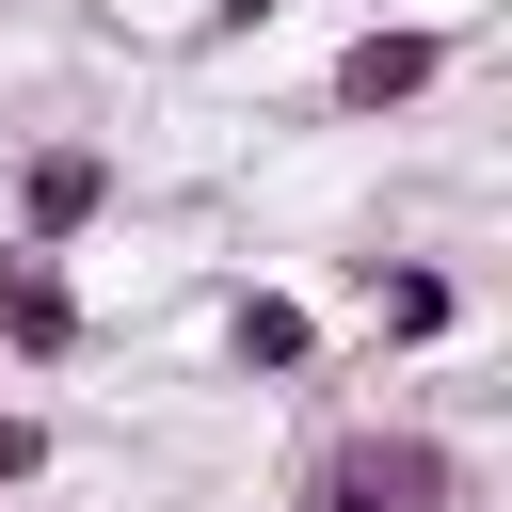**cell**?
Returning a JSON list of instances; mask_svg holds the SVG:
<instances>
[{"label": "cell", "mask_w": 512, "mask_h": 512, "mask_svg": "<svg viewBox=\"0 0 512 512\" xmlns=\"http://www.w3.org/2000/svg\"><path fill=\"white\" fill-rule=\"evenodd\" d=\"M96 224H112V144H80V128H64V144H32V160H16V224H0V240L80 256Z\"/></svg>", "instance_id": "obj_2"}, {"label": "cell", "mask_w": 512, "mask_h": 512, "mask_svg": "<svg viewBox=\"0 0 512 512\" xmlns=\"http://www.w3.org/2000/svg\"><path fill=\"white\" fill-rule=\"evenodd\" d=\"M288 0H208V48H240V32H272Z\"/></svg>", "instance_id": "obj_8"}, {"label": "cell", "mask_w": 512, "mask_h": 512, "mask_svg": "<svg viewBox=\"0 0 512 512\" xmlns=\"http://www.w3.org/2000/svg\"><path fill=\"white\" fill-rule=\"evenodd\" d=\"M368 320H384V336H400V352H432V336H448V320H464V288H448V272H432V256H400V272H384V256H368Z\"/></svg>", "instance_id": "obj_6"}, {"label": "cell", "mask_w": 512, "mask_h": 512, "mask_svg": "<svg viewBox=\"0 0 512 512\" xmlns=\"http://www.w3.org/2000/svg\"><path fill=\"white\" fill-rule=\"evenodd\" d=\"M448 64H464V32H448V16H384V32H352V48H336V80H320V96H336V112H416Z\"/></svg>", "instance_id": "obj_3"}, {"label": "cell", "mask_w": 512, "mask_h": 512, "mask_svg": "<svg viewBox=\"0 0 512 512\" xmlns=\"http://www.w3.org/2000/svg\"><path fill=\"white\" fill-rule=\"evenodd\" d=\"M80 336H96V320H80V272L32 256V240H0V352H16V368H80Z\"/></svg>", "instance_id": "obj_4"}, {"label": "cell", "mask_w": 512, "mask_h": 512, "mask_svg": "<svg viewBox=\"0 0 512 512\" xmlns=\"http://www.w3.org/2000/svg\"><path fill=\"white\" fill-rule=\"evenodd\" d=\"M448 496H464V464L432 432H336L304 464V512H448Z\"/></svg>", "instance_id": "obj_1"}, {"label": "cell", "mask_w": 512, "mask_h": 512, "mask_svg": "<svg viewBox=\"0 0 512 512\" xmlns=\"http://www.w3.org/2000/svg\"><path fill=\"white\" fill-rule=\"evenodd\" d=\"M48 448H64V432H48L32 400H0V496H32V480H48Z\"/></svg>", "instance_id": "obj_7"}, {"label": "cell", "mask_w": 512, "mask_h": 512, "mask_svg": "<svg viewBox=\"0 0 512 512\" xmlns=\"http://www.w3.org/2000/svg\"><path fill=\"white\" fill-rule=\"evenodd\" d=\"M224 368H240V384H304V368H320V320H304L288 288H240V304H224Z\"/></svg>", "instance_id": "obj_5"}]
</instances>
